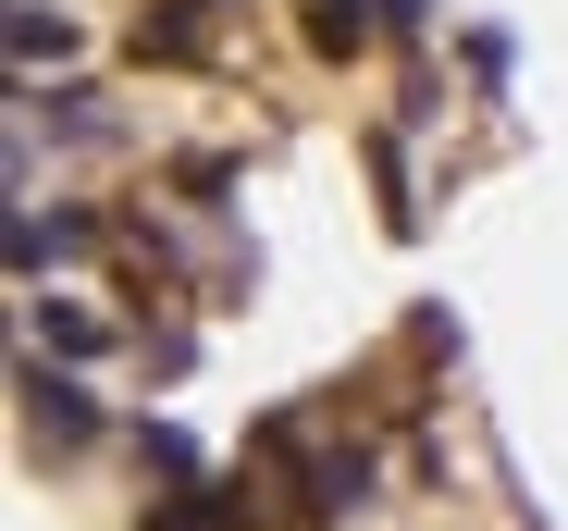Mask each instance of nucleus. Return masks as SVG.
Returning a JSON list of instances; mask_svg holds the SVG:
<instances>
[{
  "label": "nucleus",
  "mask_w": 568,
  "mask_h": 531,
  "mask_svg": "<svg viewBox=\"0 0 568 531\" xmlns=\"http://www.w3.org/2000/svg\"><path fill=\"white\" fill-rule=\"evenodd\" d=\"M26 446H38V458H87V446H100V408H87V384L50 371V359H26Z\"/></svg>",
  "instance_id": "f257e3e1"
},
{
  "label": "nucleus",
  "mask_w": 568,
  "mask_h": 531,
  "mask_svg": "<svg viewBox=\"0 0 568 531\" xmlns=\"http://www.w3.org/2000/svg\"><path fill=\"white\" fill-rule=\"evenodd\" d=\"M358 507H371V458H358V446L297 470V519H310V531H334V519H358Z\"/></svg>",
  "instance_id": "f03ea898"
},
{
  "label": "nucleus",
  "mask_w": 568,
  "mask_h": 531,
  "mask_svg": "<svg viewBox=\"0 0 568 531\" xmlns=\"http://www.w3.org/2000/svg\"><path fill=\"white\" fill-rule=\"evenodd\" d=\"M26 321H38V346H62V359H100V346H112V321L87 297H26Z\"/></svg>",
  "instance_id": "7ed1b4c3"
},
{
  "label": "nucleus",
  "mask_w": 568,
  "mask_h": 531,
  "mask_svg": "<svg viewBox=\"0 0 568 531\" xmlns=\"http://www.w3.org/2000/svg\"><path fill=\"white\" fill-rule=\"evenodd\" d=\"M87 235H100L87 211H26V223H13V273H38V259H74Z\"/></svg>",
  "instance_id": "20e7f679"
},
{
  "label": "nucleus",
  "mask_w": 568,
  "mask_h": 531,
  "mask_svg": "<svg viewBox=\"0 0 568 531\" xmlns=\"http://www.w3.org/2000/svg\"><path fill=\"white\" fill-rule=\"evenodd\" d=\"M371 13H384V0H310V50L322 62H358L371 50Z\"/></svg>",
  "instance_id": "39448f33"
},
{
  "label": "nucleus",
  "mask_w": 568,
  "mask_h": 531,
  "mask_svg": "<svg viewBox=\"0 0 568 531\" xmlns=\"http://www.w3.org/2000/svg\"><path fill=\"white\" fill-rule=\"evenodd\" d=\"M74 50V13H50V0H13V62H62Z\"/></svg>",
  "instance_id": "423d86ee"
},
{
  "label": "nucleus",
  "mask_w": 568,
  "mask_h": 531,
  "mask_svg": "<svg viewBox=\"0 0 568 531\" xmlns=\"http://www.w3.org/2000/svg\"><path fill=\"white\" fill-rule=\"evenodd\" d=\"M136 458H149V470H161L173 494H185V470H199V446H185V432H173V420H136Z\"/></svg>",
  "instance_id": "0eeeda50"
}]
</instances>
